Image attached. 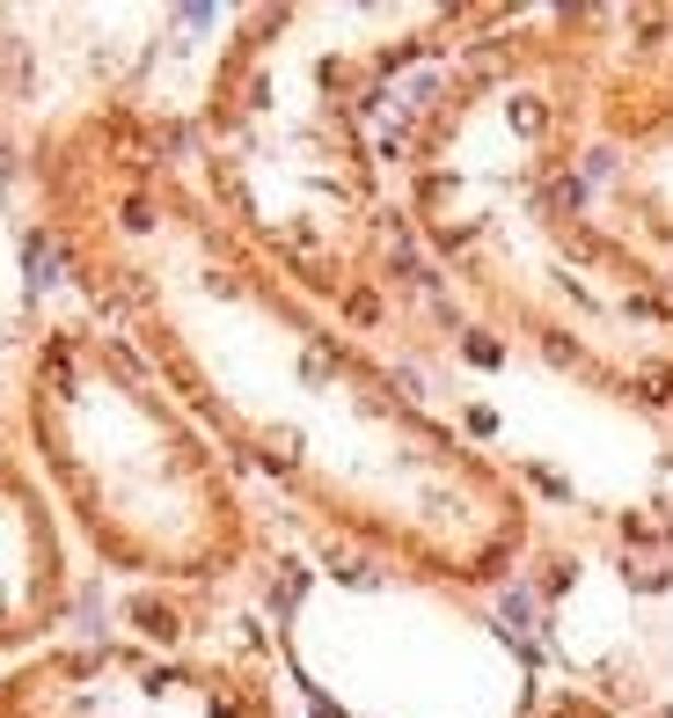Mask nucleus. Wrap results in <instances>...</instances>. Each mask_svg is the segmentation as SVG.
Returning <instances> with one entry per match:
<instances>
[{
    "mask_svg": "<svg viewBox=\"0 0 673 718\" xmlns=\"http://www.w3.org/2000/svg\"><path fill=\"white\" fill-rule=\"evenodd\" d=\"M45 213L110 330L162 374L227 462L344 543L433 587H498L534 535L505 462L433 419L344 322L162 154L103 110L51 132Z\"/></svg>",
    "mask_w": 673,
    "mask_h": 718,
    "instance_id": "nucleus-1",
    "label": "nucleus"
},
{
    "mask_svg": "<svg viewBox=\"0 0 673 718\" xmlns=\"http://www.w3.org/2000/svg\"><path fill=\"white\" fill-rule=\"evenodd\" d=\"M593 96V37L520 30L483 45L410 140V213L520 345L607 397L673 411V279L578 191Z\"/></svg>",
    "mask_w": 673,
    "mask_h": 718,
    "instance_id": "nucleus-2",
    "label": "nucleus"
},
{
    "mask_svg": "<svg viewBox=\"0 0 673 718\" xmlns=\"http://www.w3.org/2000/svg\"><path fill=\"white\" fill-rule=\"evenodd\" d=\"M23 433L51 506L125 579L213 587L257 557L235 462L110 322H51L23 367Z\"/></svg>",
    "mask_w": 673,
    "mask_h": 718,
    "instance_id": "nucleus-3",
    "label": "nucleus"
},
{
    "mask_svg": "<svg viewBox=\"0 0 673 718\" xmlns=\"http://www.w3.org/2000/svg\"><path fill=\"white\" fill-rule=\"evenodd\" d=\"M0 718H279V696L249 660L59 645L0 674Z\"/></svg>",
    "mask_w": 673,
    "mask_h": 718,
    "instance_id": "nucleus-4",
    "label": "nucleus"
},
{
    "mask_svg": "<svg viewBox=\"0 0 673 718\" xmlns=\"http://www.w3.org/2000/svg\"><path fill=\"white\" fill-rule=\"evenodd\" d=\"M67 601H73V557H67L59 506L15 455H0V660L51 638Z\"/></svg>",
    "mask_w": 673,
    "mask_h": 718,
    "instance_id": "nucleus-5",
    "label": "nucleus"
},
{
    "mask_svg": "<svg viewBox=\"0 0 673 718\" xmlns=\"http://www.w3.org/2000/svg\"><path fill=\"white\" fill-rule=\"evenodd\" d=\"M534 718H615V711H607L601 696H586V690H564V696H550Z\"/></svg>",
    "mask_w": 673,
    "mask_h": 718,
    "instance_id": "nucleus-6",
    "label": "nucleus"
}]
</instances>
